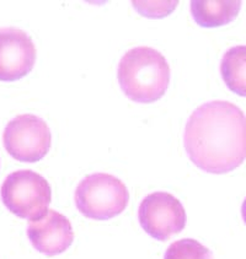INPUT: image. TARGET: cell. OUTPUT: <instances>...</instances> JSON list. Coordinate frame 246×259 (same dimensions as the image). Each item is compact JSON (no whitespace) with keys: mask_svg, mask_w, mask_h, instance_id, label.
<instances>
[{"mask_svg":"<svg viewBox=\"0 0 246 259\" xmlns=\"http://www.w3.org/2000/svg\"><path fill=\"white\" fill-rule=\"evenodd\" d=\"M184 144L193 163L208 174H228L246 159V117L228 101L196 108L185 128Z\"/></svg>","mask_w":246,"mask_h":259,"instance_id":"cell-1","label":"cell"},{"mask_svg":"<svg viewBox=\"0 0 246 259\" xmlns=\"http://www.w3.org/2000/svg\"><path fill=\"white\" fill-rule=\"evenodd\" d=\"M118 82L128 99L135 102H155L169 88L170 67L159 51L137 47L128 51L118 64Z\"/></svg>","mask_w":246,"mask_h":259,"instance_id":"cell-2","label":"cell"},{"mask_svg":"<svg viewBox=\"0 0 246 259\" xmlns=\"http://www.w3.org/2000/svg\"><path fill=\"white\" fill-rule=\"evenodd\" d=\"M129 201V193L120 178L109 174L86 176L75 191V204L84 217L109 220L120 215Z\"/></svg>","mask_w":246,"mask_h":259,"instance_id":"cell-3","label":"cell"},{"mask_svg":"<svg viewBox=\"0 0 246 259\" xmlns=\"http://www.w3.org/2000/svg\"><path fill=\"white\" fill-rule=\"evenodd\" d=\"M2 199L16 217L33 221L48 212L52 189L41 175L31 169H20L9 175L4 181Z\"/></svg>","mask_w":246,"mask_h":259,"instance_id":"cell-4","label":"cell"},{"mask_svg":"<svg viewBox=\"0 0 246 259\" xmlns=\"http://www.w3.org/2000/svg\"><path fill=\"white\" fill-rule=\"evenodd\" d=\"M7 151L21 162H37L51 149L52 134L42 118L20 114L8 123L3 134Z\"/></svg>","mask_w":246,"mask_h":259,"instance_id":"cell-5","label":"cell"},{"mask_svg":"<svg viewBox=\"0 0 246 259\" xmlns=\"http://www.w3.org/2000/svg\"><path fill=\"white\" fill-rule=\"evenodd\" d=\"M138 219L148 235L155 240L167 241L185 229L187 217L178 198L166 192H155L140 203Z\"/></svg>","mask_w":246,"mask_h":259,"instance_id":"cell-6","label":"cell"},{"mask_svg":"<svg viewBox=\"0 0 246 259\" xmlns=\"http://www.w3.org/2000/svg\"><path fill=\"white\" fill-rule=\"evenodd\" d=\"M32 38L14 27L0 28V80L15 81L27 75L36 63Z\"/></svg>","mask_w":246,"mask_h":259,"instance_id":"cell-7","label":"cell"},{"mask_svg":"<svg viewBox=\"0 0 246 259\" xmlns=\"http://www.w3.org/2000/svg\"><path fill=\"white\" fill-rule=\"evenodd\" d=\"M27 236L34 248L48 257L65 252L74 241L71 221L56 210H48L45 217L28 221Z\"/></svg>","mask_w":246,"mask_h":259,"instance_id":"cell-8","label":"cell"},{"mask_svg":"<svg viewBox=\"0 0 246 259\" xmlns=\"http://www.w3.org/2000/svg\"><path fill=\"white\" fill-rule=\"evenodd\" d=\"M241 2H191V14L202 27L227 25L238 16Z\"/></svg>","mask_w":246,"mask_h":259,"instance_id":"cell-9","label":"cell"},{"mask_svg":"<svg viewBox=\"0 0 246 259\" xmlns=\"http://www.w3.org/2000/svg\"><path fill=\"white\" fill-rule=\"evenodd\" d=\"M221 73L231 91L246 97V46H235L225 52L221 63Z\"/></svg>","mask_w":246,"mask_h":259,"instance_id":"cell-10","label":"cell"},{"mask_svg":"<svg viewBox=\"0 0 246 259\" xmlns=\"http://www.w3.org/2000/svg\"><path fill=\"white\" fill-rule=\"evenodd\" d=\"M164 259H214L209 248L192 238H184L170 244Z\"/></svg>","mask_w":246,"mask_h":259,"instance_id":"cell-11","label":"cell"},{"mask_svg":"<svg viewBox=\"0 0 246 259\" xmlns=\"http://www.w3.org/2000/svg\"><path fill=\"white\" fill-rule=\"evenodd\" d=\"M241 215H242V219H244V223L246 224V198L241 206Z\"/></svg>","mask_w":246,"mask_h":259,"instance_id":"cell-12","label":"cell"}]
</instances>
